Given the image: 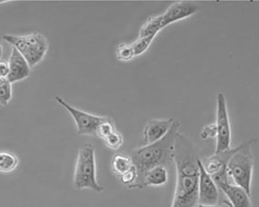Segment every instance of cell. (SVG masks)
I'll return each mask as SVG.
<instances>
[{"label": "cell", "mask_w": 259, "mask_h": 207, "mask_svg": "<svg viewBox=\"0 0 259 207\" xmlns=\"http://www.w3.org/2000/svg\"><path fill=\"white\" fill-rule=\"evenodd\" d=\"M3 38L24 57L31 69L41 63L49 49L48 39L38 32L24 35L7 34Z\"/></svg>", "instance_id": "5"}, {"label": "cell", "mask_w": 259, "mask_h": 207, "mask_svg": "<svg viewBox=\"0 0 259 207\" xmlns=\"http://www.w3.org/2000/svg\"><path fill=\"white\" fill-rule=\"evenodd\" d=\"M116 130L115 122L109 117L101 123L97 129L96 136L102 140Z\"/></svg>", "instance_id": "20"}, {"label": "cell", "mask_w": 259, "mask_h": 207, "mask_svg": "<svg viewBox=\"0 0 259 207\" xmlns=\"http://www.w3.org/2000/svg\"><path fill=\"white\" fill-rule=\"evenodd\" d=\"M156 36L138 37L131 44L135 53V57L144 54L153 42Z\"/></svg>", "instance_id": "19"}, {"label": "cell", "mask_w": 259, "mask_h": 207, "mask_svg": "<svg viewBox=\"0 0 259 207\" xmlns=\"http://www.w3.org/2000/svg\"><path fill=\"white\" fill-rule=\"evenodd\" d=\"M217 185L231 207H252L251 196L240 186L230 182L220 183Z\"/></svg>", "instance_id": "12"}, {"label": "cell", "mask_w": 259, "mask_h": 207, "mask_svg": "<svg viewBox=\"0 0 259 207\" xmlns=\"http://www.w3.org/2000/svg\"><path fill=\"white\" fill-rule=\"evenodd\" d=\"M134 166L131 157L121 154H115L111 161V168L112 171L117 176H120L130 170Z\"/></svg>", "instance_id": "16"}, {"label": "cell", "mask_w": 259, "mask_h": 207, "mask_svg": "<svg viewBox=\"0 0 259 207\" xmlns=\"http://www.w3.org/2000/svg\"><path fill=\"white\" fill-rule=\"evenodd\" d=\"M3 47L1 44H0V61H1V59L3 55Z\"/></svg>", "instance_id": "27"}, {"label": "cell", "mask_w": 259, "mask_h": 207, "mask_svg": "<svg viewBox=\"0 0 259 207\" xmlns=\"http://www.w3.org/2000/svg\"><path fill=\"white\" fill-rule=\"evenodd\" d=\"M240 144L234 148L222 152L214 153L208 158L204 162L202 161L203 167L206 172L210 176L218 173L224 167H227V164L233 154L238 150Z\"/></svg>", "instance_id": "13"}, {"label": "cell", "mask_w": 259, "mask_h": 207, "mask_svg": "<svg viewBox=\"0 0 259 207\" xmlns=\"http://www.w3.org/2000/svg\"><path fill=\"white\" fill-rule=\"evenodd\" d=\"M138 177L137 170L134 165L133 167L120 176V179L121 182L127 186L128 188L132 189L133 186L137 182Z\"/></svg>", "instance_id": "23"}, {"label": "cell", "mask_w": 259, "mask_h": 207, "mask_svg": "<svg viewBox=\"0 0 259 207\" xmlns=\"http://www.w3.org/2000/svg\"><path fill=\"white\" fill-rule=\"evenodd\" d=\"M196 207H222L218 205H210L199 203Z\"/></svg>", "instance_id": "26"}, {"label": "cell", "mask_w": 259, "mask_h": 207, "mask_svg": "<svg viewBox=\"0 0 259 207\" xmlns=\"http://www.w3.org/2000/svg\"><path fill=\"white\" fill-rule=\"evenodd\" d=\"M256 141L253 139L241 143L240 148L230 159L227 167L229 177L235 185L240 186L250 196L254 168L252 148Z\"/></svg>", "instance_id": "4"}, {"label": "cell", "mask_w": 259, "mask_h": 207, "mask_svg": "<svg viewBox=\"0 0 259 207\" xmlns=\"http://www.w3.org/2000/svg\"><path fill=\"white\" fill-rule=\"evenodd\" d=\"M181 123L175 120L166 135L155 143L144 145L134 149L131 157L138 174L137 182L132 189H143V179L145 174L157 166L166 168L174 163L175 144L179 132Z\"/></svg>", "instance_id": "2"}, {"label": "cell", "mask_w": 259, "mask_h": 207, "mask_svg": "<svg viewBox=\"0 0 259 207\" xmlns=\"http://www.w3.org/2000/svg\"><path fill=\"white\" fill-rule=\"evenodd\" d=\"M198 154L193 141L179 132L174 151L177 181L170 207H196L199 204Z\"/></svg>", "instance_id": "1"}, {"label": "cell", "mask_w": 259, "mask_h": 207, "mask_svg": "<svg viewBox=\"0 0 259 207\" xmlns=\"http://www.w3.org/2000/svg\"><path fill=\"white\" fill-rule=\"evenodd\" d=\"M175 120L172 118H169L153 119L148 121L143 130L144 145L152 144L162 139L169 131Z\"/></svg>", "instance_id": "9"}, {"label": "cell", "mask_w": 259, "mask_h": 207, "mask_svg": "<svg viewBox=\"0 0 259 207\" xmlns=\"http://www.w3.org/2000/svg\"><path fill=\"white\" fill-rule=\"evenodd\" d=\"M217 126L215 123H212L204 127L200 134V137L202 140H207L217 138Z\"/></svg>", "instance_id": "24"}, {"label": "cell", "mask_w": 259, "mask_h": 207, "mask_svg": "<svg viewBox=\"0 0 259 207\" xmlns=\"http://www.w3.org/2000/svg\"><path fill=\"white\" fill-rule=\"evenodd\" d=\"M9 74L8 62L0 61V79H8Z\"/></svg>", "instance_id": "25"}, {"label": "cell", "mask_w": 259, "mask_h": 207, "mask_svg": "<svg viewBox=\"0 0 259 207\" xmlns=\"http://www.w3.org/2000/svg\"><path fill=\"white\" fill-rule=\"evenodd\" d=\"M168 181V173L165 167L157 166L148 171L143 179L144 188L147 186H160Z\"/></svg>", "instance_id": "14"}, {"label": "cell", "mask_w": 259, "mask_h": 207, "mask_svg": "<svg viewBox=\"0 0 259 207\" xmlns=\"http://www.w3.org/2000/svg\"><path fill=\"white\" fill-rule=\"evenodd\" d=\"M164 28L162 14L150 16L141 27L139 37L156 36Z\"/></svg>", "instance_id": "15"}, {"label": "cell", "mask_w": 259, "mask_h": 207, "mask_svg": "<svg viewBox=\"0 0 259 207\" xmlns=\"http://www.w3.org/2000/svg\"><path fill=\"white\" fill-rule=\"evenodd\" d=\"M55 99L71 116L79 135L96 136V131L98 126L109 118L107 116L93 114L78 109L69 105L67 101L59 96H56Z\"/></svg>", "instance_id": "6"}, {"label": "cell", "mask_w": 259, "mask_h": 207, "mask_svg": "<svg viewBox=\"0 0 259 207\" xmlns=\"http://www.w3.org/2000/svg\"><path fill=\"white\" fill-rule=\"evenodd\" d=\"M199 10L197 5L190 2H176L170 5L162 14L163 25L166 26L195 14Z\"/></svg>", "instance_id": "11"}, {"label": "cell", "mask_w": 259, "mask_h": 207, "mask_svg": "<svg viewBox=\"0 0 259 207\" xmlns=\"http://www.w3.org/2000/svg\"><path fill=\"white\" fill-rule=\"evenodd\" d=\"M13 97L12 84L8 79H0V106L7 107Z\"/></svg>", "instance_id": "18"}, {"label": "cell", "mask_w": 259, "mask_h": 207, "mask_svg": "<svg viewBox=\"0 0 259 207\" xmlns=\"http://www.w3.org/2000/svg\"><path fill=\"white\" fill-rule=\"evenodd\" d=\"M116 56L120 61H128L135 57V53L131 44L120 43L116 48Z\"/></svg>", "instance_id": "22"}, {"label": "cell", "mask_w": 259, "mask_h": 207, "mask_svg": "<svg viewBox=\"0 0 259 207\" xmlns=\"http://www.w3.org/2000/svg\"><path fill=\"white\" fill-rule=\"evenodd\" d=\"M73 182L79 190L102 192L104 187L98 182L96 150L92 143H86L78 150L74 171Z\"/></svg>", "instance_id": "3"}, {"label": "cell", "mask_w": 259, "mask_h": 207, "mask_svg": "<svg viewBox=\"0 0 259 207\" xmlns=\"http://www.w3.org/2000/svg\"><path fill=\"white\" fill-rule=\"evenodd\" d=\"M122 135L117 130L103 140L105 146L113 150H117L123 143Z\"/></svg>", "instance_id": "21"}, {"label": "cell", "mask_w": 259, "mask_h": 207, "mask_svg": "<svg viewBox=\"0 0 259 207\" xmlns=\"http://www.w3.org/2000/svg\"><path fill=\"white\" fill-rule=\"evenodd\" d=\"M19 164L18 157L7 150H0V173L10 174L15 171Z\"/></svg>", "instance_id": "17"}, {"label": "cell", "mask_w": 259, "mask_h": 207, "mask_svg": "<svg viewBox=\"0 0 259 207\" xmlns=\"http://www.w3.org/2000/svg\"><path fill=\"white\" fill-rule=\"evenodd\" d=\"M215 126L217 128V145L214 153L231 148V128L225 94L220 92L217 96V113Z\"/></svg>", "instance_id": "7"}, {"label": "cell", "mask_w": 259, "mask_h": 207, "mask_svg": "<svg viewBox=\"0 0 259 207\" xmlns=\"http://www.w3.org/2000/svg\"><path fill=\"white\" fill-rule=\"evenodd\" d=\"M199 176V203L218 205L220 199V190L211 176L205 170L202 161L198 160Z\"/></svg>", "instance_id": "8"}, {"label": "cell", "mask_w": 259, "mask_h": 207, "mask_svg": "<svg viewBox=\"0 0 259 207\" xmlns=\"http://www.w3.org/2000/svg\"><path fill=\"white\" fill-rule=\"evenodd\" d=\"M8 65L9 74L8 79L13 85L28 78L31 68L28 62L15 48L12 47Z\"/></svg>", "instance_id": "10"}, {"label": "cell", "mask_w": 259, "mask_h": 207, "mask_svg": "<svg viewBox=\"0 0 259 207\" xmlns=\"http://www.w3.org/2000/svg\"><path fill=\"white\" fill-rule=\"evenodd\" d=\"M7 3H9V2H0V5L3 4H6Z\"/></svg>", "instance_id": "28"}]
</instances>
